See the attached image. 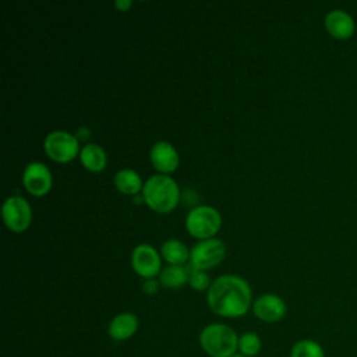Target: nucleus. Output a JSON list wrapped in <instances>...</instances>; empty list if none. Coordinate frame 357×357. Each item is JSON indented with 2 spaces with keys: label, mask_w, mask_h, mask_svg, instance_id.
<instances>
[{
  "label": "nucleus",
  "mask_w": 357,
  "mask_h": 357,
  "mask_svg": "<svg viewBox=\"0 0 357 357\" xmlns=\"http://www.w3.org/2000/svg\"><path fill=\"white\" fill-rule=\"evenodd\" d=\"M208 307L225 318L243 317L252 307L251 287L237 275H222L206 290Z\"/></svg>",
  "instance_id": "f257e3e1"
},
{
  "label": "nucleus",
  "mask_w": 357,
  "mask_h": 357,
  "mask_svg": "<svg viewBox=\"0 0 357 357\" xmlns=\"http://www.w3.org/2000/svg\"><path fill=\"white\" fill-rule=\"evenodd\" d=\"M141 194L146 205L159 213L173 211L180 201L178 184L169 174L162 173L146 178Z\"/></svg>",
  "instance_id": "f03ea898"
},
{
  "label": "nucleus",
  "mask_w": 357,
  "mask_h": 357,
  "mask_svg": "<svg viewBox=\"0 0 357 357\" xmlns=\"http://www.w3.org/2000/svg\"><path fill=\"white\" fill-rule=\"evenodd\" d=\"M199 344L209 357H230L237 353L238 336L229 325L213 322L201 331Z\"/></svg>",
  "instance_id": "7ed1b4c3"
},
{
  "label": "nucleus",
  "mask_w": 357,
  "mask_h": 357,
  "mask_svg": "<svg viewBox=\"0 0 357 357\" xmlns=\"http://www.w3.org/2000/svg\"><path fill=\"white\" fill-rule=\"evenodd\" d=\"M222 226V216L219 211L211 205H197L185 216L187 231L199 238H212Z\"/></svg>",
  "instance_id": "20e7f679"
},
{
  "label": "nucleus",
  "mask_w": 357,
  "mask_h": 357,
  "mask_svg": "<svg viewBox=\"0 0 357 357\" xmlns=\"http://www.w3.org/2000/svg\"><path fill=\"white\" fill-rule=\"evenodd\" d=\"M43 149L52 160L59 163L73 160L81 151L79 141L75 134L64 130H53L47 132L43 139Z\"/></svg>",
  "instance_id": "39448f33"
},
{
  "label": "nucleus",
  "mask_w": 357,
  "mask_h": 357,
  "mask_svg": "<svg viewBox=\"0 0 357 357\" xmlns=\"http://www.w3.org/2000/svg\"><path fill=\"white\" fill-rule=\"evenodd\" d=\"M226 245L220 238L199 240L194 244L190 252V264L201 271H208L223 261Z\"/></svg>",
  "instance_id": "423d86ee"
},
{
  "label": "nucleus",
  "mask_w": 357,
  "mask_h": 357,
  "mask_svg": "<svg viewBox=\"0 0 357 357\" xmlns=\"http://www.w3.org/2000/svg\"><path fill=\"white\" fill-rule=\"evenodd\" d=\"M6 226L13 231H24L32 220V208L22 195H10L1 206Z\"/></svg>",
  "instance_id": "0eeeda50"
},
{
  "label": "nucleus",
  "mask_w": 357,
  "mask_h": 357,
  "mask_svg": "<svg viewBox=\"0 0 357 357\" xmlns=\"http://www.w3.org/2000/svg\"><path fill=\"white\" fill-rule=\"evenodd\" d=\"M131 266L144 279L155 278L160 273V255L151 244H138L131 252Z\"/></svg>",
  "instance_id": "6e6552de"
},
{
  "label": "nucleus",
  "mask_w": 357,
  "mask_h": 357,
  "mask_svg": "<svg viewBox=\"0 0 357 357\" xmlns=\"http://www.w3.org/2000/svg\"><path fill=\"white\" fill-rule=\"evenodd\" d=\"M22 184L29 194L35 197L45 195L52 188V173L45 163L39 160L29 162L22 172Z\"/></svg>",
  "instance_id": "1a4fd4ad"
},
{
  "label": "nucleus",
  "mask_w": 357,
  "mask_h": 357,
  "mask_svg": "<svg viewBox=\"0 0 357 357\" xmlns=\"http://www.w3.org/2000/svg\"><path fill=\"white\" fill-rule=\"evenodd\" d=\"M252 312L254 315L264 321V322H278L280 321L287 311L286 303L283 301L282 297L273 293H265L257 297L252 301Z\"/></svg>",
  "instance_id": "9d476101"
},
{
  "label": "nucleus",
  "mask_w": 357,
  "mask_h": 357,
  "mask_svg": "<svg viewBox=\"0 0 357 357\" xmlns=\"http://www.w3.org/2000/svg\"><path fill=\"white\" fill-rule=\"evenodd\" d=\"M149 158L153 167L162 174H169L178 166L180 158L177 149L167 141H158L151 146Z\"/></svg>",
  "instance_id": "9b49d317"
},
{
  "label": "nucleus",
  "mask_w": 357,
  "mask_h": 357,
  "mask_svg": "<svg viewBox=\"0 0 357 357\" xmlns=\"http://www.w3.org/2000/svg\"><path fill=\"white\" fill-rule=\"evenodd\" d=\"M324 24L328 33L335 39H340V40L351 38L356 31V22L353 17L347 11L339 10V8L331 10L325 15Z\"/></svg>",
  "instance_id": "f8f14e48"
},
{
  "label": "nucleus",
  "mask_w": 357,
  "mask_h": 357,
  "mask_svg": "<svg viewBox=\"0 0 357 357\" xmlns=\"http://www.w3.org/2000/svg\"><path fill=\"white\" fill-rule=\"evenodd\" d=\"M138 318L132 312H120L112 318L107 326L109 336L116 342L130 339L138 331Z\"/></svg>",
  "instance_id": "ddd939ff"
},
{
  "label": "nucleus",
  "mask_w": 357,
  "mask_h": 357,
  "mask_svg": "<svg viewBox=\"0 0 357 357\" xmlns=\"http://www.w3.org/2000/svg\"><path fill=\"white\" fill-rule=\"evenodd\" d=\"M79 160L86 170L102 172L106 167L107 155L100 145L95 142H88L79 151Z\"/></svg>",
  "instance_id": "4468645a"
},
{
  "label": "nucleus",
  "mask_w": 357,
  "mask_h": 357,
  "mask_svg": "<svg viewBox=\"0 0 357 357\" xmlns=\"http://www.w3.org/2000/svg\"><path fill=\"white\" fill-rule=\"evenodd\" d=\"M188 247L178 238H167L160 245V255L169 265H184L190 261Z\"/></svg>",
  "instance_id": "2eb2a0df"
},
{
  "label": "nucleus",
  "mask_w": 357,
  "mask_h": 357,
  "mask_svg": "<svg viewBox=\"0 0 357 357\" xmlns=\"http://www.w3.org/2000/svg\"><path fill=\"white\" fill-rule=\"evenodd\" d=\"M114 185L120 192L127 195H137L144 188L141 176L130 167L117 170V173L114 174Z\"/></svg>",
  "instance_id": "dca6fc26"
},
{
  "label": "nucleus",
  "mask_w": 357,
  "mask_h": 357,
  "mask_svg": "<svg viewBox=\"0 0 357 357\" xmlns=\"http://www.w3.org/2000/svg\"><path fill=\"white\" fill-rule=\"evenodd\" d=\"M159 282L169 289L183 287L188 282V272L184 265H167L159 273Z\"/></svg>",
  "instance_id": "f3484780"
},
{
  "label": "nucleus",
  "mask_w": 357,
  "mask_h": 357,
  "mask_svg": "<svg viewBox=\"0 0 357 357\" xmlns=\"http://www.w3.org/2000/svg\"><path fill=\"white\" fill-rule=\"evenodd\" d=\"M290 357H325V351L318 342L301 339L291 346Z\"/></svg>",
  "instance_id": "a211bd4d"
},
{
  "label": "nucleus",
  "mask_w": 357,
  "mask_h": 357,
  "mask_svg": "<svg viewBox=\"0 0 357 357\" xmlns=\"http://www.w3.org/2000/svg\"><path fill=\"white\" fill-rule=\"evenodd\" d=\"M238 353L252 357L257 356L261 350V339L254 332H245L241 336H238Z\"/></svg>",
  "instance_id": "6ab92c4d"
},
{
  "label": "nucleus",
  "mask_w": 357,
  "mask_h": 357,
  "mask_svg": "<svg viewBox=\"0 0 357 357\" xmlns=\"http://www.w3.org/2000/svg\"><path fill=\"white\" fill-rule=\"evenodd\" d=\"M187 272H188V283L194 290L202 291V290H208L211 286V279L209 275L206 273V271H201L195 266H192L190 262H187L185 265Z\"/></svg>",
  "instance_id": "aec40b11"
},
{
  "label": "nucleus",
  "mask_w": 357,
  "mask_h": 357,
  "mask_svg": "<svg viewBox=\"0 0 357 357\" xmlns=\"http://www.w3.org/2000/svg\"><path fill=\"white\" fill-rule=\"evenodd\" d=\"M159 284H160V282L156 280V279H153V278L145 279V280L142 282V290H144L145 294L152 296V294H156V293H158Z\"/></svg>",
  "instance_id": "412c9836"
},
{
  "label": "nucleus",
  "mask_w": 357,
  "mask_h": 357,
  "mask_svg": "<svg viewBox=\"0 0 357 357\" xmlns=\"http://www.w3.org/2000/svg\"><path fill=\"white\" fill-rule=\"evenodd\" d=\"M75 137L78 138V141H86L88 138H89V135H91V130H89V127H86V126H81V127H78L77 130H75Z\"/></svg>",
  "instance_id": "4be33fe9"
},
{
  "label": "nucleus",
  "mask_w": 357,
  "mask_h": 357,
  "mask_svg": "<svg viewBox=\"0 0 357 357\" xmlns=\"http://www.w3.org/2000/svg\"><path fill=\"white\" fill-rule=\"evenodd\" d=\"M114 6H116L119 10H121V11H126V10H127V8L131 6V1H130V0H116Z\"/></svg>",
  "instance_id": "5701e85b"
},
{
  "label": "nucleus",
  "mask_w": 357,
  "mask_h": 357,
  "mask_svg": "<svg viewBox=\"0 0 357 357\" xmlns=\"http://www.w3.org/2000/svg\"><path fill=\"white\" fill-rule=\"evenodd\" d=\"M230 357H247V356H244V354H241V353H238V351H237V353H234V354H233V356H230Z\"/></svg>",
  "instance_id": "b1692460"
}]
</instances>
